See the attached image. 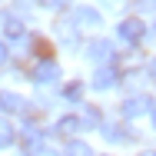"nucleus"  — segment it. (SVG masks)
<instances>
[{
    "mask_svg": "<svg viewBox=\"0 0 156 156\" xmlns=\"http://www.w3.org/2000/svg\"><path fill=\"white\" fill-rule=\"evenodd\" d=\"M30 80L37 87H57L63 80V66L53 57H37V63L30 66Z\"/></svg>",
    "mask_w": 156,
    "mask_h": 156,
    "instance_id": "1",
    "label": "nucleus"
},
{
    "mask_svg": "<svg viewBox=\"0 0 156 156\" xmlns=\"http://www.w3.org/2000/svg\"><path fill=\"white\" fill-rule=\"evenodd\" d=\"M83 57L93 63V66H106V63H116V47L106 37H90L83 43Z\"/></svg>",
    "mask_w": 156,
    "mask_h": 156,
    "instance_id": "2",
    "label": "nucleus"
},
{
    "mask_svg": "<svg viewBox=\"0 0 156 156\" xmlns=\"http://www.w3.org/2000/svg\"><path fill=\"white\" fill-rule=\"evenodd\" d=\"M20 146H23V156H43L47 153V133L33 120H27L20 129Z\"/></svg>",
    "mask_w": 156,
    "mask_h": 156,
    "instance_id": "3",
    "label": "nucleus"
},
{
    "mask_svg": "<svg viewBox=\"0 0 156 156\" xmlns=\"http://www.w3.org/2000/svg\"><path fill=\"white\" fill-rule=\"evenodd\" d=\"M53 37H57V43H60L63 50H70V53H76V50L83 47V40H80V27H76L66 13L53 23Z\"/></svg>",
    "mask_w": 156,
    "mask_h": 156,
    "instance_id": "4",
    "label": "nucleus"
},
{
    "mask_svg": "<svg viewBox=\"0 0 156 156\" xmlns=\"http://www.w3.org/2000/svg\"><path fill=\"white\" fill-rule=\"evenodd\" d=\"M120 83H123V73H120V66H116V63L96 66L93 76H90V90H96V93H110V90H116Z\"/></svg>",
    "mask_w": 156,
    "mask_h": 156,
    "instance_id": "5",
    "label": "nucleus"
},
{
    "mask_svg": "<svg viewBox=\"0 0 156 156\" xmlns=\"http://www.w3.org/2000/svg\"><path fill=\"white\" fill-rule=\"evenodd\" d=\"M146 33H150V27H146L140 17H123V20L116 23V40H120V43H126V47L143 43V40H146Z\"/></svg>",
    "mask_w": 156,
    "mask_h": 156,
    "instance_id": "6",
    "label": "nucleus"
},
{
    "mask_svg": "<svg viewBox=\"0 0 156 156\" xmlns=\"http://www.w3.org/2000/svg\"><path fill=\"white\" fill-rule=\"evenodd\" d=\"M100 136L106 140V143H113V146H129V143H136V129L129 126V120H123V123H106L100 126Z\"/></svg>",
    "mask_w": 156,
    "mask_h": 156,
    "instance_id": "7",
    "label": "nucleus"
},
{
    "mask_svg": "<svg viewBox=\"0 0 156 156\" xmlns=\"http://www.w3.org/2000/svg\"><path fill=\"white\" fill-rule=\"evenodd\" d=\"M66 17H70L80 30H100V27H103V13H100L96 7H90V3H76V7H70Z\"/></svg>",
    "mask_w": 156,
    "mask_h": 156,
    "instance_id": "8",
    "label": "nucleus"
},
{
    "mask_svg": "<svg viewBox=\"0 0 156 156\" xmlns=\"http://www.w3.org/2000/svg\"><path fill=\"white\" fill-rule=\"evenodd\" d=\"M150 110H153V100H150L146 93H129L123 103H120V116L129 120V123L140 120V116H150Z\"/></svg>",
    "mask_w": 156,
    "mask_h": 156,
    "instance_id": "9",
    "label": "nucleus"
},
{
    "mask_svg": "<svg viewBox=\"0 0 156 156\" xmlns=\"http://www.w3.org/2000/svg\"><path fill=\"white\" fill-rule=\"evenodd\" d=\"M30 100H23L20 93H13V90H0V113L3 116H13V113H20V116H27L30 113Z\"/></svg>",
    "mask_w": 156,
    "mask_h": 156,
    "instance_id": "10",
    "label": "nucleus"
},
{
    "mask_svg": "<svg viewBox=\"0 0 156 156\" xmlns=\"http://www.w3.org/2000/svg\"><path fill=\"white\" fill-rule=\"evenodd\" d=\"M87 126L83 120L76 116V113H63L60 120L53 123V136H60V140H76V133H83Z\"/></svg>",
    "mask_w": 156,
    "mask_h": 156,
    "instance_id": "11",
    "label": "nucleus"
},
{
    "mask_svg": "<svg viewBox=\"0 0 156 156\" xmlns=\"http://www.w3.org/2000/svg\"><path fill=\"white\" fill-rule=\"evenodd\" d=\"M0 27H3V37H7V40H20V43H23V40L30 37V30L23 27V20H20L17 13H0Z\"/></svg>",
    "mask_w": 156,
    "mask_h": 156,
    "instance_id": "12",
    "label": "nucleus"
},
{
    "mask_svg": "<svg viewBox=\"0 0 156 156\" xmlns=\"http://www.w3.org/2000/svg\"><path fill=\"white\" fill-rule=\"evenodd\" d=\"M80 120H83L87 129H100V126L106 123V120H103V110L93 106V103H80Z\"/></svg>",
    "mask_w": 156,
    "mask_h": 156,
    "instance_id": "13",
    "label": "nucleus"
},
{
    "mask_svg": "<svg viewBox=\"0 0 156 156\" xmlns=\"http://www.w3.org/2000/svg\"><path fill=\"white\" fill-rule=\"evenodd\" d=\"M87 87H90V83H83V80H70V83L63 87V100L80 106V103H83V93H87Z\"/></svg>",
    "mask_w": 156,
    "mask_h": 156,
    "instance_id": "14",
    "label": "nucleus"
},
{
    "mask_svg": "<svg viewBox=\"0 0 156 156\" xmlns=\"http://www.w3.org/2000/svg\"><path fill=\"white\" fill-rule=\"evenodd\" d=\"M17 143V129H13V123L0 113V150H10Z\"/></svg>",
    "mask_w": 156,
    "mask_h": 156,
    "instance_id": "15",
    "label": "nucleus"
},
{
    "mask_svg": "<svg viewBox=\"0 0 156 156\" xmlns=\"http://www.w3.org/2000/svg\"><path fill=\"white\" fill-rule=\"evenodd\" d=\"M63 156H96V153H93V146H90L87 140H66Z\"/></svg>",
    "mask_w": 156,
    "mask_h": 156,
    "instance_id": "16",
    "label": "nucleus"
},
{
    "mask_svg": "<svg viewBox=\"0 0 156 156\" xmlns=\"http://www.w3.org/2000/svg\"><path fill=\"white\" fill-rule=\"evenodd\" d=\"M43 7H50L53 13H66L73 7V0H43Z\"/></svg>",
    "mask_w": 156,
    "mask_h": 156,
    "instance_id": "17",
    "label": "nucleus"
},
{
    "mask_svg": "<svg viewBox=\"0 0 156 156\" xmlns=\"http://www.w3.org/2000/svg\"><path fill=\"white\" fill-rule=\"evenodd\" d=\"M143 73H146V80H150V83H156V57H150V60H146Z\"/></svg>",
    "mask_w": 156,
    "mask_h": 156,
    "instance_id": "18",
    "label": "nucleus"
},
{
    "mask_svg": "<svg viewBox=\"0 0 156 156\" xmlns=\"http://www.w3.org/2000/svg\"><path fill=\"white\" fill-rule=\"evenodd\" d=\"M13 3H17V10H23V13L33 10V7H43V0H13Z\"/></svg>",
    "mask_w": 156,
    "mask_h": 156,
    "instance_id": "19",
    "label": "nucleus"
},
{
    "mask_svg": "<svg viewBox=\"0 0 156 156\" xmlns=\"http://www.w3.org/2000/svg\"><path fill=\"white\" fill-rule=\"evenodd\" d=\"M136 10L140 13H156V0H136Z\"/></svg>",
    "mask_w": 156,
    "mask_h": 156,
    "instance_id": "20",
    "label": "nucleus"
},
{
    "mask_svg": "<svg viewBox=\"0 0 156 156\" xmlns=\"http://www.w3.org/2000/svg\"><path fill=\"white\" fill-rule=\"evenodd\" d=\"M10 63V47H7V40H0V70Z\"/></svg>",
    "mask_w": 156,
    "mask_h": 156,
    "instance_id": "21",
    "label": "nucleus"
},
{
    "mask_svg": "<svg viewBox=\"0 0 156 156\" xmlns=\"http://www.w3.org/2000/svg\"><path fill=\"white\" fill-rule=\"evenodd\" d=\"M150 123H153V133H156V103H153V110H150Z\"/></svg>",
    "mask_w": 156,
    "mask_h": 156,
    "instance_id": "22",
    "label": "nucleus"
},
{
    "mask_svg": "<svg viewBox=\"0 0 156 156\" xmlns=\"http://www.w3.org/2000/svg\"><path fill=\"white\" fill-rule=\"evenodd\" d=\"M146 40H153V43H156V23L150 27V33H146Z\"/></svg>",
    "mask_w": 156,
    "mask_h": 156,
    "instance_id": "23",
    "label": "nucleus"
},
{
    "mask_svg": "<svg viewBox=\"0 0 156 156\" xmlns=\"http://www.w3.org/2000/svg\"><path fill=\"white\" fill-rule=\"evenodd\" d=\"M140 156H156V153H153V150H143V153H140Z\"/></svg>",
    "mask_w": 156,
    "mask_h": 156,
    "instance_id": "24",
    "label": "nucleus"
},
{
    "mask_svg": "<svg viewBox=\"0 0 156 156\" xmlns=\"http://www.w3.org/2000/svg\"><path fill=\"white\" fill-rule=\"evenodd\" d=\"M103 156H113V153H103Z\"/></svg>",
    "mask_w": 156,
    "mask_h": 156,
    "instance_id": "25",
    "label": "nucleus"
}]
</instances>
